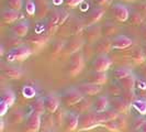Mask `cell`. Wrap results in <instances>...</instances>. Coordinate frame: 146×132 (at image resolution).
Listing matches in <instances>:
<instances>
[{
  "label": "cell",
  "instance_id": "1",
  "mask_svg": "<svg viewBox=\"0 0 146 132\" xmlns=\"http://www.w3.org/2000/svg\"><path fill=\"white\" fill-rule=\"evenodd\" d=\"M33 53L34 52L29 45L22 44V45H19L17 47L8 50L5 56H6V59L8 62H22V61L29 59Z\"/></svg>",
  "mask_w": 146,
  "mask_h": 132
},
{
  "label": "cell",
  "instance_id": "2",
  "mask_svg": "<svg viewBox=\"0 0 146 132\" xmlns=\"http://www.w3.org/2000/svg\"><path fill=\"white\" fill-rule=\"evenodd\" d=\"M85 59H86L81 52L73 54L67 66V74L70 77H76L77 75H79L85 67Z\"/></svg>",
  "mask_w": 146,
  "mask_h": 132
},
{
  "label": "cell",
  "instance_id": "3",
  "mask_svg": "<svg viewBox=\"0 0 146 132\" xmlns=\"http://www.w3.org/2000/svg\"><path fill=\"white\" fill-rule=\"evenodd\" d=\"M86 96L81 93L79 89L77 88H70L66 90L62 96V101L64 105L68 107H74L76 103H78L80 100H82Z\"/></svg>",
  "mask_w": 146,
  "mask_h": 132
},
{
  "label": "cell",
  "instance_id": "4",
  "mask_svg": "<svg viewBox=\"0 0 146 132\" xmlns=\"http://www.w3.org/2000/svg\"><path fill=\"white\" fill-rule=\"evenodd\" d=\"M59 25H62L60 22V10H54L52 13H50L47 21H46V34L47 35H53Z\"/></svg>",
  "mask_w": 146,
  "mask_h": 132
},
{
  "label": "cell",
  "instance_id": "5",
  "mask_svg": "<svg viewBox=\"0 0 146 132\" xmlns=\"http://www.w3.org/2000/svg\"><path fill=\"white\" fill-rule=\"evenodd\" d=\"M84 35H85V41L86 43L94 44L98 42V40L102 35L101 32V27L98 24H94V25H89L86 27V29L84 31Z\"/></svg>",
  "mask_w": 146,
  "mask_h": 132
},
{
  "label": "cell",
  "instance_id": "6",
  "mask_svg": "<svg viewBox=\"0 0 146 132\" xmlns=\"http://www.w3.org/2000/svg\"><path fill=\"white\" fill-rule=\"evenodd\" d=\"M42 125V115L32 111L28 116L27 125H25V131L27 132H38Z\"/></svg>",
  "mask_w": 146,
  "mask_h": 132
},
{
  "label": "cell",
  "instance_id": "7",
  "mask_svg": "<svg viewBox=\"0 0 146 132\" xmlns=\"http://www.w3.org/2000/svg\"><path fill=\"white\" fill-rule=\"evenodd\" d=\"M112 10V15L114 17V19L119 22H125L129 20L130 18V10L129 8L124 6L123 3H114L111 7Z\"/></svg>",
  "mask_w": 146,
  "mask_h": 132
},
{
  "label": "cell",
  "instance_id": "8",
  "mask_svg": "<svg viewBox=\"0 0 146 132\" xmlns=\"http://www.w3.org/2000/svg\"><path fill=\"white\" fill-rule=\"evenodd\" d=\"M112 65V61L107 54L98 55L92 62V68L95 72H107Z\"/></svg>",
  "mask_w": 146,
  "mask_h": 132
},
{
  "label": "cell",
  "instance_id": "9",
  "mask_svg": "<svg viewBox=\"0 0 146 132\" xmlns=\"http://www.w3.org/2000/svg\"><path fill=\"white\" fill-rule=\"evenodd\" d=\"M110 107L111 109L117 111L120 115H126L130 110V107H132V105L126 103L122 97H113L110 100Z\"/></svg>",
  "mask_w": 146,
  "mask_h": 132
},
{
  "label": "cell",
  "instance_id": "10",
  "mask_svg": "<svg viewBox=\"0 0 146 132\" xmlns=\"http://www.w3.org/2000/svg\"><path fill=\"white\" fill-rule=\"evenodd\" d=\"M85 45V41L81 39V37H77L66 42L65 43V47H64V53L66 55H73L75 53H78L82 49V46Z\"/></svg>",
  "mask_w": 146,
  "mask_h": 132
},
{
  "label": "cell",
  "instance_id": "11",
  "mask_svg": "<svg viewBox=\"0 0 146 132\" xmlns=\"http://www.w3.org/2000/svg\"><path fill=\"white\" fill-rule=\"evenodd\" d=\"M79 125V115L77 112H66L65 120H64V128L67 132H73L78 129Z\"/></svg>",
  "mask_w": 146,
  "mask_h": 132
},
{
  "label": "cell",
  "instance_id": "12",
  "mask_svg": "<svg viewBox=\"0 0 146 132\" xmlns=\"http://www.w3.org/2000/svg\"><path fill=\"white\" fill-rule=\"evenodd\" d=\"M77 89H79L81 93L85 96L91 97V96H98L101 91H102V86L100 85H96L92 83H82L79 86H77Z\"/></svg>",
  "mask_w": 146,
  "mask_h": 132
},
{
  "label": "cell",
  "instance_id": "13",
  "mask_svg": "<svg viewBox=\"0 0 146 132\" xmlns=\"http://www.w3.org/2000/svg\"><path fill=\"white\" fill-rule=\"evenodd\" d=\"M106 12L104 8L103 7H96L94 8L89 15L86 17L85 19V25L86 27H89V25H94V24H97V22H99L101 20V18L103 17Z\"/></svg>",
  "mask_w": 146,
  "mask_h": 132
},
{
  "label": "cell",
  "instance_id": "14",
  "mask_svg": "<svg viewBox=\"0 0 146 132\" xmlns=\"http://www.w3.org/2000/svg\"><path fill=\"white\" fill-rule=\"evenodd\" d=\"M110 108V99L107 96H98L92 100L91 111L94 112H104Z\"/></svg>",
  "mask_w": 146,
  "mask_h": 132
},
{
  "label": "cell",
  "instance_id": "15",
  "mask_svg": "<svg viewBox=\"0 0 146 132\" xmlns=\"http://www.w3.org/2000/svg\"><path fill=\"white\" fill-rule=\"evenodd\" d=\"M44 105H45V109L48 113H55L59 109L60 106V100L56 95L50 94V95L44 97Z\"/></svg>",
  "mask_w": 146,
  "mask_h": 132
},
{
  "label": "cell",
  "instance_id": "16",
  "mask_svg": "<svg viewBox=\"0 0 146 132\" xmlns=\"http://www.w3.org/2000/svg\"><path fill=\"white\" fill-rule=\"evenodd\" d=\"M132 44H133V41L131 37L123 34L117 35L114 39H112V49L114 50H125L130 47Z\"/></svg>",
  "mask_w": 146,
  "mask_h": 132
},
{
  "label": "cell",
  "instance_id": "17",
  "mask_svg": "<svg viewBox=\"0 0 146 132\" xmlns=\"http://www.w3.org/2000/svg\"><path fill=\"white\" fill-rule=\"evenodd\" d=\"M50 35H44V34H36L35 37H31L28 41V45L35 52V50H41L45 44L47 43Z\"/></svg>",
  "mask_w": 146,
  "mask_h": 132
},
{
  "label": "cell",
  "instance_id": "18",
  "mask_svg": "<svg viewBox=\"0 0 146 132\" xmlns=\"http://www.w3.org/2000/svg\"><path fill=\"white\" fill-rule=\"evenodd\" d=\"M1 73H2L3 76H6L9 79H19L23 75V72H22L21 68L10 65H2Z\"/></svg>",
  "mask_w": 146,
  "mask_h": 132
},
{
  "label": "cell",
  "instance_id": "19",
  "mask_svg": "<svg viewBox=\"0 0 146 132\" xmlns=\"http://www.w3.org/2000/svg\"><path fill=\"white\" fill-rule=\"evenodd\" d=\"M30 28V23L28 20H21V21H18L17 23H15L11 28V31L13 33V35L19 37H24L28 32H29Z\"/></svg>",
  "mask_w": 146,
  "mask_h": 132
},
{
  "label": "cell",
  "instance_id": "20",
  "mask_svg": "<svg viewBox=\"0 0 146 132\" xmlns=\"http://www.w3.org/2000/svg\"><path fill=\"white\" fill-rule=\"evenodd\" d=\"M94 49H95V53L98 54V55L108 54L112 50V40H110L108 37H104L103 40L96 42V45Z\"/></svg>",
  "mask_w": 146,
  "mask_h": 132
},
{
  "label": "cell",
  "instance_id": "21",
  "mask_svg": "<svg viewBox=\"0 0 146 132\" xmlns=\"http://www.w3.org/2000/svg\"><path fill=\"white\" fill-rule=\"evenodd\" d=\"M1 18H2V21L6 24H10V23H13L15 21H18L21 18V13L18 10H12V9L8 8L2 11Z\"/></svg>",
  "mask_w": 146,
  "mask_h": 132
},
{
  "label": "cell",
  "instance_id": "22",
  "mask_svg": "<svg viewBox=\"0 0 146 132\" xmlns=\"http://www.w3.org/2000/svg\"><path fill=\"white\" fill-rule=\"evenodd\" d=\"M88 81L96 84V85L103 86L108 81V74H107V72H95L88 78Z\"/></svg>",
  "mask_w": 146,
  "mask_h": 132
},
{
  "label": "cell",
  "instance_id": "23",
  "mask_svg": "<svg viewBox=\"0 0 146 132\" xmlns=\"http://www.w3.org/2000/svg\"><path fill=\"white\" fill-rule=\"evenodd\" d=\"M119 84L125 90H134V88L136 86V76L132 73L131 75H129V76H126L124 78L120 79Z\"/></svg>",
  "mask_w": 146,
  "mask_h": 132
},
{
  "label": "cell",
  "instance_id": "24",
  "mask_svg": "<svg viewBox=\"0 0 146 132\" xmlns=\"http://www.w3.org/2000/svg\"><path fill=\"white\" fill-rule=\"evenodd\" d=\"M91 106H92V100L88 99V96L85 97L82 100H80L78 103H76L74 106V109L75 111L78 113H84V112H88V111H91Z\"/></svg>",
  "mask_w": 146,
  "mask_h": 132
},
{
  "label": "cell",
  "instance_id": "25",
  "mask_svg": "<svg viewBox=\"0 0 146 132\" xmlns=\"http://www.w3.org/2000/svg\"><path fill=\"white\" fill-rule=\"evenodd\" d=\"M101 32H102V35L104 37H110L117 34V32H119V28L114 23L108 22V23L101 25Z\"/></svg>",
  "mask_w": 146,
  "mask_h": 132
},
{
  "label": "cell",
  "instance_id": "26",
  "mask_svg": "<svg viewBox=\"0 0 146 132\" xmlns=\"http://www.w3.org/2000/svg\"><path fill=\"white\" fill-rule=\"evenodd\" d=\"M15 94L13 93V90L12 89H9V88H6V89H3L2 90V94H1V99L3 100V101H6V103L9 105V107H11L13 103H15Z\"/></svg>",
  "mask_w": 146,
  "mask_h": 132
},
{
  "label": "cell",
  "instance_id": "27",
  "mask_svg": "<svg viewBox=\"0 0 146 132\" xmlns=\"http://www.w3.org/2000/svg\"><path fill=\"white\" fill-rule=\"evenodd\" d=\"M132 108L136 110L141 116H145L146 115V99H135L132 103Z\"/></svg>",
  "mask_w": 146,
  "mask_h": 132
},
{
  "label": "cell",
  "instance_id": "28",
  "mask_svg": "<svg viewBox=\"0 0 146 132\" xmlns=\"http://www.w3.org/2000/svg\"><path fill=\"white\" fill-rule=\"evenodd\" d=\"M31 107H32V111L37 112V113L44 116V113H45V111H46L45 105H44V97H40V98L35 99V101H33Z\"/></svg>",
  "mask_w": 146,
  "mask_h": 132
},
{
  "label": "cell",
  "instance_id": "29",
  "mask_svg": "<svg viewBox=\"0 0 146 132\" xmlns=\"http://www.w3.org/2000/svg\"><path fill=\"white\" fill-rule=\"evenodd\" d=\"M64 47H65V43L64 42H60V41H55L54 43L52 44L51 49H50V55L51 56H56L58 55L59 53L64 51Z\"/></svg>",
  "mask_w": 146,
  "mask_h": 132
},
{
  "label": "cell",
  "instance_id": "30",
  "mask_svg": "<svg viewBox=\"0 0 146 132\" xmlns=\"http://www.w3.org/2000/svg\"><path fill=\"white\" fill-rule=\"evenodd\" d=\"M132 73H133V72H132L130 68H126V67H119V68L113 71V76L117 78V81H120V79L124 78L126 76L131 75Z\"/></svg>",
  "mask_w": 146,
  "mask_h": 132
},
{
  "label": "cell",
  "instance_id": "31",
  "mask_svg": "<svg viewBox=\"0 0 146 132\" xmlns=\"http://www.w3.org/2000/svg\"><path fill=\"white\" fill-rule=\"evenodd\" d=\"M129 20L133 25H141L144 23V15L139 11H134L130 15Z\"/></svg>",
  "mask_w": 146,
  "mask_h": 132
},
{
  "label": "cell",
  "instance_id": "32",
  "mask_svg": "<svg viewBox=\"0 0 146 132\" xmlns=\"http://www.w3.org/2000/svg\"><path fill=\"white\" fill-rule=\"evenodd\" d=\"M132 59H133V62H134L135 64H137V65L143 64L146 59V56H145V54H144V52H143V50H142V49H141V50H139V49L135 50V51L133 52V54H132Z\"/></svg>",
  "mask_w": 146,
  "mask_h": 132
},
{
  "label": "cell",
  "instance_id": "33",
  "mask_svg": "<svg viewBox=\"0 0 146 132\" xmlns=\"http://www.w3.org/2000/svg\"><path fill=\"white\" fill-rule=\"evenodd\" d=\"M24 120V113L20 109L15 110L10 116V122L11 123H21Z\"/></svg>",
  "mask_w": 146,
  "mask_h": 132
},
{
  "label": "cell",
  "instance_id": "34",
  "mask_svg": "<svg viewBox=\"0 0 146 132\" xmlns=\"http://www.w3.org/2000/svg\"><path fill=\"white\" fill-rule=\"evenodd\" d=\"M108 93L110 95H112L113 97L115 96H121L123 93V88L120 84H110V86L108 87Z\"/></svg>",
  "mask_w": 146,
  "mask_h": 132
},
{
  "label": "cell",
  "instance_id": "35",
  "mask_svg": "<svg viewBox=\"0 0 146 132\" xmlns=\"http://www.w3.org/2000/svg\"><path fill=\"white\" fill-rule=\"evenodd\" d=\"M5 45L7 46L8 49L10 50V49H13V47H17V46H19V45H22V40L21 37H11V39H8V41L5 42Z\"/></svg>",
  "mask_w": 146,
  "mask_h": 132
},
{
  "label": "cell",
  "instance_id": "36",
  "mask_svg": "<svg viewBox=\"0 0 146 132\" xmlns=\"http://www.w3.org/2000/svg\"><path fill=\"white\" fill-rule=\"evenodd\" d=\"M66 112L63 109H58L55 113H54V119H55V123L57 127H60L64 125V120H65Z\"/></svg>",
  "mask_w": 146,
  "mask_h": 132
},
{
  "label": "cell",
  "instance_id": "37",
  "mask_svg": "<svg viewBox=\"0 0 146 132\" xmlns=\"http://www.w3.org/2000/svg\"><path fill=\"white\" fill-rule=\"evenodd\" d=\"M121 97L124 99L126 103H130V105H132V103L136 99V96H135L134 90H125V89H123V93H122Z\"/></svg>",
  "mask_w": 146,
  "mask_h": 132
},
{
  "label": "cell",
  "instance_id": "38",
  "mask_svg": "<svg viewBox=\"0 0 146 132\" xmlns=\"http://www.w3.org/2000/svg\"><path fill=\"white\" fill-rule=\"evenodd\" d=\"M22 94L23 96L27 98V99H31V98H33V97H35L36 95V90H35V88L32 87V86H24L23 89H22Z\"/></svg>",
  "mask_w": 146,
  "mask_h": 132
},
{
  "label": "cell",
  "instance_id": "39",
  "mask_svg": "<svg viewBox=\"0 0 146 132\" xmlns=\"http://www.w3.org/2000/svg\"><path fill=\"white\" fill-rule=\"evenodd\" d=\"M7 7L12 10L20 11L23 7V0H7Z\"/></svg>",
  "mask_w": 146,
  "mask_h": 132
},
{
  "label": "cell",
  "instance_id": "40",
  "mask_svg": "<svg viewBox=\"0 0 146 132\" xmlns=\"http://www.w3.org/2000/svg\"><path fill=\"white\" fill-rule=\"evenodd\" d=\"M35 11H36L35 1L34 0H27V2H25V12L32 17V15H35Z\"/></svg>",
  "mask_w": 146,
  "mask_h": 132
},
{
  "label": "cell",
  "instance_id": "41",
  "mask_svg": "<svg viewBox=\"0 0 146 132\" xmlns=\"http://www.w3.org/2000/svg\"><path fill=\"white\" fill-rule=\"evenodd\" d=\"M42 125H43V128H45V129H51V128H53L54 125H56V123H55V119H54V116H53V113H50V116H45L44 117V120L43 122H42Z\"/></svg>",
  "mask_w": 146,
  "mask_h": 132
},
{
  "label": "cell",
  "instance_id": "42",
  "mask_svg": "<svg viewBox=\"0 0 146 132\" xmlns=\"http://www.w3.org/2000/svg\"><path fill=\"white\" fill-rule=\"evenodd\" d=\"M101 127L106 128V129H107V130H109V131L120 132V128H119V125H117V121H115V120H110V121H108V122L103 123Z\"/></svg>",
  "mask_w": 146,
  "mask_h": 132
},
{
  "label": "cell",
  "instance_id": "43",
  "mask_svg": "<svg viewBox=\"0 0 146 132\" xmlns=\"http://www.w3.org/2000/svg\"><path fill=\"white\" fill-rule=\"evenodd\" d=\"M117 125L120 128V131H125L127 128V120L125 119V117H123V115H120L119 117L115 119Z\"/></svg>",
  "mask_w": 146,
  "mask_h": 132
},
{
  "label": "cell",
  "instance_id": "44",
  "mask_svg": "<svg viewBox=\"0 0 146 132\" xmlns=\"http://www.w3.org/2000/svg\"><path fill=\"white\" fill-rule=\"evenodd\" d=\"M135 9L143 15H146V1H139L135 5Z\"/></svg>",
  "mask_w": 146,
  "mask_h": 132
},
{
  "label": "cell",
  "instance_id": "45",
  "mask_svg": "<svg viewBox=\"0 0 146 132\" xmlns=\"http://www.w3.org/2000/svg\"><path fill=\"white\" fill-rule=\"evenodd\" d=\"M145 120H146V118L141 117V116H139V117H137V118H135V121H134V129L139 131V128L142 127V125L145 122Z\"/></svg>",
  "mask_w": 146,
  "mask_h": 132
},
{
  "label": "cell",
  "instance_id": "46",
  "mask_svg": "<svg viewBox=\"0 0 146 132\" xmlns=\"http://www.w3.org/2000/svg\"><path fill=\"white\" fill-rule=\"evenodd\" d=\"M8 109H9V105L1 99V101H0V116L3 117L8 112Z\"/></svg>",
  "mask_w": 146,
  "mask_h": 132
},
{
  "label": "cell",
  "instance_id": "47",
  "mask_svg": "<svg viewBox=\"0 0 146 132\" xmlns=\"http://www.w3.org/2000/svg\"><path fill=\"white\" fill-rule=\"evenodd\" d=\"M85 0H65V3L70 8H75L77 6H79L80 3H82Z\"/></svg>",
  "mask_w": 146,
  "mask_h": 132
},
{
  "label": "cell",
  "instance_id": "48",
  "mask_svg": "<svg viewBox=\"0 0 146 132\" xmlns=\"http://www.w3.org/2000/svg\"><path fill=\"white\" fill-rule=\"evenodd\" d=\"M96 3L99 6V7H108L110 3H111V1L112 0H95Z\"/></svg>",
  "mask_w": 146,
  "mask_h": 132
},
{
  "label": "cell",
  "instance_id": "49",
  "mask_svg": "<svg viewBox=\"0 0 146 132\" xmlns=\"http://www.w3.org/2000/svg\"><path fill=\"white\" fill-rule=\"evenodd\" d=\"M141 74H142V77L146 79V65L141 69Z\"/></svg>",
  "mask_w": 146,
  "mask_h": 132
},
{
  "label": "cell",
  "instance_id": "50",
  "mask_svg": "<svg viewBox=\"0 0 146 132\" xmlns=\"http://www.w3.org/2000/svg\"><path fill=\"white\" fill-rule=\"evenodd\" d=\"M139 132H146V120H145V122L142 125V127L139 128Z\"/></svg>",
  "mask_w": 146,
  "mask_h": 132
},
{
  "label": "cell",
  "instance_id": "51",
  "mask_svg": "<svg viewBox=\"0 0 146 132\" xmlns=\"http://www.w3.org/2000/svg\"><path fill=\"white\" fill-rule=\"evenodd\" d=\"M63 1H64V0H53V5H55V6H59V5H62V3H63Z\"/></svg>",
  "mask_w": 146,
  "mask_h": 132
},
{
  "label": "cell",
  "instance_id": "52",
  "mask_svg": "<svg viewBox=\"0 0 146 132\" xmlns=\"http://www.w3.org/2000/svg\"><path fill=\"white\" fill-rule=\"evenodd\" d=\"M142 37L146 41V27L143 28V30H142Z\"/></svg>",
  "mask_w": 146,
  "mask_h": 132
},
{
  "label": "cell",
  "instance_id": "53",
  "mask_svg": "<svg viewBox=\"0 0 146 132\" xmlns=\"http://www.w3.org/2000/svg\"><path fill=\"white\" fill-rule=\"evenodd\" d=\"M3 129H5V122H3V120H1V122H0V132H3Z\"/></svg>",
  "mask_w": 146,
  "mask_h": 132
},
{
  "label": "cell",
  "instance_id": "54",
  "mask_svg": "<svg viewBox=\"0 0 146 132\" xmlns=\"http://www.w3.org/2000/svg\"><path fill=\"white\" fill-rule=\"evenodd\" d=\"M143 52H144V54H145V56H146V43L145 44H143Z\"/></svg>",
  "mask_w": 146,
  "mask_h": 132
},
{
  "label": "cell",
  "instance_id": "55",
  "mask_svg": "<svg viewBox=\"0 0 146 132\" xmlns=\"http://www.w3.org/2000/svg\"><path fill=\"white\" fill-rule=\"evenodd\" d=\"M134 132H139V131H137V130H135V131H134Z\"/></svg>",
  "mask_w": 146,
  "mask_h": 132
},
{
  "label": "cell",
  "instance_id": "56",
  "mask_svg": "<svg viewBox=\"0 0 146 132\" xmlns=\"http://www.w3.org/2000/svg\"><path fill=\"white\" fill-rule=\"evenodd\" d=\"M47 132H50V131H47Z\"/></svg>",
  "mask_w": 146,
  "mask_h": 132
}]
</instances>
